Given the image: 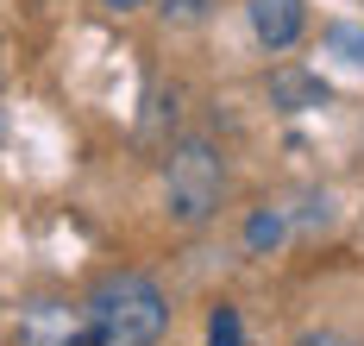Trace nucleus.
Here are the masks:
<instances>
[{"instance_id":"4","label":"nucleus","mask_w":364,"mask_h":346,"mask_svg":"<svg viewBox=\"0 0 364 346\" xmlns=\"http://www.w3.org/2000/svg\"><path fill=\"white\" fill-rule=\"evenodd\" d=\"M245 26H252L257 51L283 57V51H295L301 32H308V0H245Z\"/></svg>"},{"instance_id":"6","label":"nucleus","mask_w":364,"mask_h":346,"mask_svg":"<svg viewBox=\"0 0 364 346\" xmlns=\"http://www.w3.org/2000/svg\"><path fill=\"white\" fill-rule=\"evenodd\" d=\"M283 239H289V208L257 201L252 214H245V233H239L245 258H277V252H283Z\"/></svg>"},{"instance_id":"10","label":"nucleus","mask_w":364,"mask_h":346,"mask_svg":"<svg viewBox=\"0 0 364 346\" xmlns=\"http://www.w3.org/2000/svg\"><path fill=\"white\" fill-rule=\"evenodd\" d=\"M295 346H364V340H358V334H346V327H308Z\"/></svg>"},{"instance_id":"11","label":"nucleus","mask_w":364,"mask_h":346,"mask_svg":"<svg viewBox=\"0 0 364 346\" xmlns=\"http://www.w3.org/2000/svg\"><path fill=\"white\" fill-rule=\"evenodd\" d=\"M107 13H139V6H151V0H101Z\"/></svg>"},{"instance_id":"9","label":"nucleus","mask_w":364,"mask_h":346,"mask_svg":"<svg viewBox=\"0 0 364 346\" xmlns=\"http://www.w3.org/2000/svg\"><path fill=\"white\" fill-rule=\"evenodd\" d=\"M208 346H245V321H239L232 303H220L214 315H208Z\"/></svg>"},{"instance_id":"7","label":"nucleus","mask_w":364,"mask_h":346,"mask_svg":"<svg viewBox=\"0 0 364 346\" xmlns=\"http://www.w3.org/2000/svg\"><path fill=\"white\" fill-rule=\"evenodd\" d=\"M321 44H327V57H339V63L364 70V26H352V19H333L327 32H321Z\"/></svg>"},{"instance_id":"2","label":"nucleus","mask_w":364,"mask_h":346,"mask_svg":"<svg viewBox=\"0 0 364 346\" xmlns=\"http://www.w3.org/2000/svg\"><path fill=\"white\" fill-rule=\"evenodd\" d=\"M226 201V157L214 139H176L164 157V214L176 227H208Z\"/></svg>"},{"instance_id":"5","label":"nucleus","mask_w":364,"mask_h":346,"mask_svg":"<svg viewBox=\"0 0 364 346\" xmlns=\"http://www.w3.org/2000/svg\"><path fill=\"white\" fill-rule=\"evenodd\" d=\"M327 82L314 76V70H295V63H283V70H270V108H283V114H308V108H327Z\"/></svg>"},{"instance_id":"1","label":"nucleus","mask_w":364,"mask_h":346,"mask_svg":"<svg viewBox=\"0 0 364 346\" xmlns=\"http://www.w3.org/2000/svg\"><path fill=\"white\" fill-rule=\"evenodd\" d=\"M82 315H88V340L95 346H157L170 334V296L145 271L95 277V290L82 296Z\"/></svg>"},{"instance_id":"8","label":"nucleus","mask_w":364,"mask_h":346,"mask_svg":"<svg viewBox=\"0 0 364 346\" xmlns=\"http://www.w3.org/2000/svg\"><path fill=\"white\" fill-rule=\"evenodd\" d=\"M220 0H157V19L170 26V32H195V26H208L214 19Z\"/></svg>"},{"instance_id":"3","label":"nucleus","mask_w":364,"mask_h":346,"mask_svg":"<svg viewBox=\"0 0 364 346\" xmlns=\"http://www.w3.org/2000/svg\"><path fill=\"white\" fill-rule=\"evenodd\" d=\"M13 346H95L88 340V315L70 296H38L13 321Z\"/></svg>"}]
</instances>
